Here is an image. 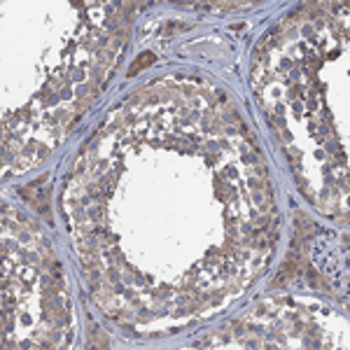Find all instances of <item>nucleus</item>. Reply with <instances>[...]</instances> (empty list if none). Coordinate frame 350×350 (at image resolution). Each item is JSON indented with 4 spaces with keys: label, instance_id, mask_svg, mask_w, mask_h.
Masks as SVG:
<instances>
[{
    "label": "nucleus",
    "instance_id": "obj_1",
    "mask_svg": "<svg viewBox=\"0 0 350 350\" xmlns=\"http://www.w3.org/2000/svg\"><path fill=\"white\" fill-rule=\"evenodd\" d=\"M152 61H154V54H152V52H142V54L138 56V59H135V63H133V66H131V70H128V75H135V73H138V70H142V68H147L149 63H152Z\"/></svg>",
    "mask_w": 350,
    "mask_h": 350
}]
</instances>
